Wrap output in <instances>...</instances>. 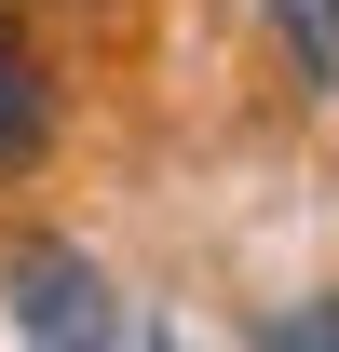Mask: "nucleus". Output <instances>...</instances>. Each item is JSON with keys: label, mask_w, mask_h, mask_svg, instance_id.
<instances>
[{"label": "nucleus", "mask_w": 339, "mask_h": 352, "mask_svg": "<svg viewBox=\"0 0 339 352\" xmlns=\"http://www.w3.org/2000/svg\"><path fill=\"white\" fill-rule=\"evenodd\" d=\"M0 311H14V339H54V352H95V339L136 325V311L109 298V271H95L82 244H54V230H28V244L0 258Z\"/></svg>", "instance_id": "1"}, {"label": "nucleus", "mask_w": 339, "mask_h": 352, "mask_svg": "<svg viewBox=\"0 0 339 352\" xmlns=\"http://www.w3.org/2000/svg\"><path fill=\"white\" fill-rule=\"evenodd\" d=\"M54 149V68H41V41L0 14V176H28Z\"/></svg>", "instance_id": "2"}, {"label": "nucleus", "mask_w": 339, "mask_h": 352, "mask_svg": "<svg viewBox=\"0 0 339 352\" xmlns=\"http://www.w3.org/2000/svg\"><path fill=\"white\" fill-rule=\"evenodd\" d=\"M271 28H285V68L312 95H339V0H271Z\"/></svg>", "instance_id": "3"}, {"label": "nucleus", "mask_w": 339, "mask_h": 352, "mask_svg": "<svg viewBox=\"0 0 339 352\" xmlns=\"http://www.w3.org/2000/svg\"><path fill=\"white\" fill-rule=\"evenodd\" d=\"M258 339H271V352H339V298H312V311H271Z\"/></svg>", "instance_id": "4"}]
</instances>
